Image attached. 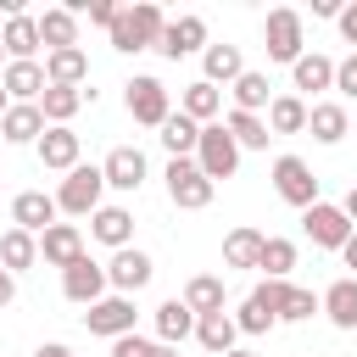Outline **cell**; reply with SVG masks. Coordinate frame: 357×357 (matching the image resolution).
Wrapping results in <instances>:
<instances>
[{"mask_svg":"<svg viewBox=\"0 0 357 357\" xmlns=\"http://www.w3.org/2000/svg\"><path fill=\"white\" fill-rule=\"evenodd\" d=\"M45 112L39 106H11L6 117H0V134H6V145H39L45 139Z\"/></svg>","mask_w":357,"mask_h":357,"instance_id":"cell-28","label":"cell"},{"mask_svg":"<svg viewBox=\"0 0 357 357\" xmlns=\"http://www.w3.org/2000/svg\"><path fill=\"white\" fill-rule=\"evenodd\" d=\"M67 11H73V17H89V22L106 28V33H112V22H117V6H112V0H67Z\"/></svg>","mask_w":357,"mask_h":357,"instance_id":"cell-41","label":"cell"},{"mask_svg":"<svg viewBox=\"0 0 357 357\" xmlns=\"http://www.w3.org/2000/svg\"><path fill=\"white\" fill-rule=\"evenodd\" d=\"M0 84H6L11 106H39V95L50 89V78H45V61H6Z\"/></svg>","mask_w":357,"mask_h":357,"instance_id":"cell-14","label":"cell"},{"mask_svg":"<svg viewBox=\"0 0 357 357\" xmlns=\"http://www.w3.org/2000/svg\"><path fill=\"white\" fill-rule=\"evenodd\" d=\"M123 106H128V117H134V123H145V128H162V123L173 117L167 84H162V78H151V73H139V78H128V84H123Z\"/></svg>","mask_w":357,"mask_h":357,"instance_id":"cell-5","label":"cell"},{"mask_svg":"<svg viewBox=\"0 0 357 357\" xmlns=\"http://www.w3.org/2000/svg\"><path fill=\"white\" fill-rule=\"evenodd\" d=\"M89 240H100V245H112V251L134 245V212H128V206H100V212L89 218Z\"/></svg>","mask_w":357,"mask_h":357,"instance_id":"cell-18","label":"cell"},{"mask_svg":"<svg viewBox=\"0 0 357 357\" xmlns=\"http://www.w3.org/2000/svg\"><path fill=\"white\" fill-rule=\"evenodd\" d=\"M145 357H178V346H162V340H151V346H145Z\"/></svg>","mask_w":357,"mask_h":357,"instance_id":"cell-47","label":"cell"},{"mask_svg":"<svg viewBox=\"0 0 357 357\" xmlns=\"http://www.w3.org/2000/svg\"><path fill=\"white\" fill-rule=\"evenodd\" d=\"M273 307H279V324H307L312 312H324V296H312V290L279 279V284H273Z\"/></svg>","mask_w":357,"mask_h":357,"instance_id":"cell-23","label":"cell"},{"mask_svg":"<svg viewBox=\"0 0 357 357\" xmlns=\"http://www.w3.org/2000/svg\"><path fill=\"white\" fill-rule=\"evenodd\" d=\"M100 173H106V190H123V195H134L139 184H145V151L139 145H112L106 151V162H100Z\"/></svg>","mask_w":357,"mask_h":357,"instance_id":"cell-13","label":"cell"},{"mask_svg":"<svg viewBox=\"0 0 357 357\" xmlns=\"http://www.w3.org/2000/svg\"><path fill=\"white\" fill-rule=\"evenodd\" d=\"M162 178H167V201H173L178 212H201V206H212V195H218V184L201 173L195 156H173Z\"/></svg>","mask_w":357,"mask_h":357,"instance_id":"cell-3","label":"cell"},{"mask_svg":"<svg viewBox=\"0 0 357 357\" xmlns=\"http://www.w3.org/2000/svg\"><path fill=\"white\" fill-rule=\"evenodd\" d=\"M84 329L89 335H100V340H123V335H134V296H100L95 307H84Z\"/></svg>","mask_w":357,"mask_h":357,"instance_id":"cell-10","label":"cell"},{"mask_svg":"<svg viewBox=\"0 0 357 357\" xmlns=\"http://www.w3.org/2000/svg\"><path fill=\"white\" fill-rule=\"evenodd\" d=\"M340 33H346V45H357V0L340 6Z\"/></svg>","mask_w":357,"mask_h":357,"instance_id":"cell-44","label":"cell"},{"mask_svg":"<svg viewBox=\"0 0 357 357\" xmlns=\"http://www.w3.org/2000/svg\"><path fill=\"white\" fill-rule=\"evenodd\" d=\"M39 39H45V56H50V50H73V45H78V17H73L67 6H50V11L39 17Z\"/></svg>","mask_w":357,"mask_h":357,"instance_id":"cell-34","label":"cell"},{"mask_svg":"<svg viewBox=\"0 0 357 357\" xmlns=\"http://www.w3.org/2000/svg\"><path fill=\"white\" fill-rule=\"evenodd\" d=\"M324 318L335 329H357V273H346L324 290Z\"/></svg>","mask_w":357,"mask_h":357,"instance_id":"cell-30","label":"cell"},{"mask_svg":"<svg viewBox=\"0 0 357 357\" xmlns=\"http://www.w3.org/2000/svg\"><path fill=\"white\" fill-rule=\"evenodd\" d=\"M229 95H234V112H257V117H262V112L273 106V84H268V73H251V67L229 84Z\"/></svg>","mask_w":357,"mask_h":357,"instance_id":"cell-32","label":"cell"},{"mask_svg":"<svg viewBox=\"0 0 357 357\" xmlns=\"http://www.w3.org/2000/svg\"><path fill=\"white\" fill-rule=\"evenodd\" d=\"M273 284L279 279H262L245 301H240V312H234V324H240V335H268L273 324H279V307H273Z\"/></svg>","mask_w":357,"mask_h":357,"instance_id":"cell-16","label":"cell"},{"mask_svg":"<svg viewBox=\"0 0 357 357\" xmlns=\"http://www.w3.org/2000/svg\"><path fill=\"white\" fill-rule=\"evenodd\" d=\"M312 17H335L340 22V0H312Z\"/></svg>","mask_w":357,"mask_h":357,"instance_id":"cell-46","label":"cell"},{"mask_svg":"<svg viewBox=\"0 0 357 357\" xmlns=\"http://www.w3.org/2000/svg\"><path fill=\"white\" fill-rule=\"evenodd\" d=\"M6 112H11V95H6V84H0V117H6Z\"/></svg>","mask_w":357,"mask_h":357,"instance_id":"cell-51","label":"cell"},{"mask_svg":"<svg viewBox=\"0 0 357 357\" xmlns=\"http://www.w3.org/2000/svg\"><path fill=\"white\" fill-rule=\"evenodd\" d=\"M307 100L301 95H273V106H268V134H307Z\"/></svg>","mask_w":357,"mask_h":357,"instance_id":"cell-36","label":"cell"},{"mask_svg":"<svg viewBox=\"0 0 357 357\" xmlns=\"http://www.w3.org/2000/svg\"><path fill=\"white\" fill-rule=\"evenodd\" d=\"M156 50H162L167 61H178V56H201V50H206V17H195V11L167 17V28H162Z\"/></svg>","mask_w":357,"mask_h":357,"instance_id":"cell-11","label":"cell"},{"mask_svg":"<svg viewBox=\"0 0 357 357\" xmlns=\"http://www.w3.org/2000/svg\"><path fill=\"white\" fill-rule=\"evenodd\" d=\"M307 134H312L318 145H340V139L351 134L346 106H340V100H312V112H307Z\"/></svg>","mask_w":357,"mask_h":357,"instance_id":"cell-21","label":"cell"},{"mask_svg":"<svg viewBox=\"0 0 357 357\" xmlns=\"http://www.w3.org/2000/svg\"><path fill=\"white\" fill-rule=\"evenodd\" d=\"M106 279H112V290H117V296H134V290H145V284L156 279V262H151L139 245H123V251H112Z\"/></svg>","mask_w":357,"mask_h":357,"instance_id":"cell-12","label":"cell"},{"mask_svg":"<svg viewBox=\"0 0 357 357\" xmlns=\"http://www.w3.org/2000/svg\"><path fill=\"white\" fill-rule=\"evenodd\" d=\"M45 78L61 84V89H84V84H89V56H84V45L50 50V56H45Z\"/></svg>","mask_w":357,"mask_h":357,"instance_id":"cell-19","label":"cell"},{"mask_svg":"<svg viewBox=\"0 0 357 357\" xmlns=\"http://www.w3.org/2000/svg\"><path fill=\"white\" fill-rule=\"evenodd\" d=\"M184 307H190L195 318L223 312V279H218V273H195V279L184 284Z\"/></svg>","mask_w":357,"mask_h":357,"instance_id":"cell-39","label":"cell"},{"mask_svg":"<svg viewBox=\"0 0 357 357\" xmlns=\"http://www.w3.org/2000/svg\"><path fill=\"white\" fill-rule=\"evenodd\" d=\"M11 301H17V273H6V268H0V312H6Z\"/></svg>","mask_w":357,"mask_h":357,"instance_id":"cell-45","label":"cell"},{"mask_svg":"<svg viewBox=\"0 0 357 357\" xmlns=\"http://www.w3.org/2000/svg\"><path fill=\"white\" fill-rule=\"evenodd\" d=\"M33 151H39V162H45L50 173H73L84 145H78V134H73V128H45V139H39Z\"/></svg>","mask_w":357,"mask_h":357,"instance_id":"cell-22","label":"cell"},{"mask_svg":"<svg viewBox=\"0 0 357 357\" xmlns=\"http://www.w3.org/2000/svg\"><path fill=\"white\" fill-rule=\"evenodd\" d=\"M33 262H39V234L6 229V234H0V268H6V273H22V268H33Z\"/></svg>","mask_w":357,"mask_h":357,"instance_id":"cell-35","label":"cell"},{"mask_svg":"<svg viewBox=\"0 0 357 357\" xmlns=\"http://www.w3.org/2000/svg\"><path fill=\"white\" fill-rule=\"evenodd\" d=\"M0 39H6V56H11V61H33V50L45 45V39H39V17H28V11L6 17Z\"/></svg>","mask_w":357,"mask_h":357,"instance_id":"cell-25","label":"cell"},{"mask_svg":"<svg viewBox=\"0 0 357 357\" xmlns=\"http://www.w3.org/2000/svg\"><path fill=\"white\" fill-rule=\"evenodd\" d=\"M33 357H73V351H67V346H61V340H50V346H39V351H33Z\"/></svg>","mask_w":357,"mask_h":357,"instance_id":"cell-50","label":"cell"},{"mask_svg":"<svg viewBox=\"0 0 357 357\" xmlns=\"http://www.w3.org/2000/svg\"><path fill=\"white\" fill-rule=\"evenodd\" d=\"M84 100H95V89H61V84H50V89L39 95V112H45L50 128H67V123L84 112Z\"/></svg>","mask_w":357,"mask_h":357,"instance_id":"cell-20","label":"cell"},{"mask_svg":"<svg viewBox=\"0 0 357 357\" xmlns=\"http://www.w3.org/2000/svg\"><path fill=\"white\" fill-rule=\"evenodd\" d=\"M195 340H201L212 357H229V351H234V340H240L234 312H206V318H195Z\"/></svg>","mask_w":357,"mask_h":357,"instance_id":"cell-29","label":"cell"},{"mask_svg":"<svg viewBox=\"0 0 357 357\" xmlns=\"http://www.w3.org/2000/svg\"><path fill=\"white\" fill-rule=\"evenodd\" d=\"M340 262H346V268H357V234H351V240L340 245Z\"/></svg>","mask_w":357,"mask_h":357,"instance_id":"cell-49","label":"cell"},{"mask_svg":"<svg viewBox=\"0 0 357 357\" xmlns=\"http://www.w3.org/2000/svg\"><path fill=\"white\" fill-rule=\"evenodd\" d=\"M335 89H340L346 100H357V50H351L346 61H335Z\"/></svg>","mask_w":357,"mask_h":357,"instance_id":"cell-42","label":"cell"},{"mask_svg":"<svg viewBox=\"0 0 357 357\" xmlns=\"http://www.w3.org/2000/svg\"><path fill=\"white\" fill-rule=\"evenodd\" d=\"M262 245H268L262 229H229L223 234V268H257L262 262Z\"/></svg>","mask_w":357,"mask_h":357,"instance_id":"cell-33","label":"cell"},{"mask_svg":"<svg viewBox=\"0 0 357 357\" xmlns=\"http://www.w3.org/2000/svg\"><path fill=\"white\" fill-rule=\"evenodd\" d=\"M162 145H167V162L173 156H195V145H201V123L195 117H184V112H173L167 123H162V134H156Z\"/></svg>","mask_w":357,"mask_h":357,"instance_id":"cell-37","label":"cell"},{"mask_svg":"<svg viewBox=\"0 0 357 357\" xmlns=\"http://www.w3.org/2000/svg\"><path fill=\"white\" fill-rule=\"evenodd\" d=\"M262 39H268V61H284L296 67L307 56V39H301V11L296 6H273L268 22H262Z\"/></svg>","mask_w":357,"mask_h":357,"instance_id":"cell-4","label":"cell"},{"mask_svg":"<svg viewBox=\"0 0 357 357\" xmlns=\"http://www.w3.org/2000/svg\"><path fill=\"white\" fill-rule=\"evenodd\" d=\"M240 73H245L240 45H206V50H201V78H206V84H223V89H229Z\"/></svg>","mask_w":357,"mask_h":357,"instance_id":"cell-26","label":"cell"},{"mask_svg":"<svg viewBox=\"0 0 357 357\" xmlns=\"http://www.w3.org/2000/svg\"><path fill=\"white\" fill-rule=\"evenodd\" d=\"M195 335V312L184 307V296H167L162 307H156V340L162 346H184Z\"/></svg>","mask_w":357,"mask_h":357,"instance_id":"cell-24","label":"cell"},{"mask_svg":"<svg viewBox=\"0 0 357 357\" xmlns=\"http://www.w3.org/2000/svg\"><path fill=\"white\" fill-rule=\"evenodd\" d=\"M268 279H290V268H296V240H279V234H268V245H262V262H257Z\"/></svg>","mask_w":357,"mask_h":357,"instance_id":"cell-40","label":"cell"},{"mask_svg":"<svg viewBox=\"0 0 357 357\" xmlns=\"http://www.w3.org/2000/svg\"><path fill=\"white\" fill-rule=\"evenodd\" d=\"M145 346H151V340H139V335H123V340H112V357H145Z\"/></svg>","mask_w":357,"mask_h":357,"instance_id":"cell-43","label":"cell"},{"mask_svg":"<svg viewBox=\"0 0 357 357\" xmlns=\"http://www.w3.org/2000/svg\"><path fill=\"white\" fill-rule=\"evenodd\" d=\"M290 84H296V95H318V89H335V61H329V56H318V50H307V56L290 67Z\"/></svg>","mask_w":357,"mask_h":357,"instance_id":"cell-31","label":"cell"},{"mask_svg":"<svg viewBox=\"0 0 357 357\" xmlns=\"http://www.w3.org/2000/svg\"><path fill=\"white\" fill-rule=\"evenodd\" d=\"M301 229H307V240L318 245V251H340L351 234H357V223L335 206V201H318V206H307L301 212Z\"/></svg>","mask_w":357,"mask_h":357,"instance_id":"cell-7","label":"cell"},{"mask_svg":"<svg viewBox=\"0 0 357 357\" xmlns=\"http://www.w3.org/2000/svg\"><path fill=\"white\" fill-rule=\"evenodd\" d=\"M39 257H45L50 268H73V262L84 257V234H78V223H50V229L39 234Z\"/></svg>","mask_w":357,"mask_h":357,"instance_id":"cell-17","label":"cell"},{"mask_svg":"<svg viewBox=\"0 0 357 357\" xmlns=\"http://www.w3.org/2000/svg\"><path fill=\"white\" fill-rule=\"evenodd\" d=\"M340 212H346V218H351V223H357V184H351V190H346V201H340Z\"/></svg>","mask_w":357,"mask_h":357,"instance_id":"cell-48","label":"cell"},{"mask_svg":"<svg viewBox=\"0 0 357 357\" xmlns=\"http://www.w3.org/2000/svg\"><path fill=\"white\" fill-rule=\"evenodd\" d=\"M273 190H279V201L284 206H318L324 195H318V178H312V167L301 162V156H279L273 162Z\"/></svg>","mask_w":357,"mask_h":357,"instance_id":"cell-8","label":"cell"},{"mask_svg":"<svg viewBox=\"0 0 357 357\" xmlns=\"http://www.w3.org/2000/svg\"><path fill=\"white\" fill-rule=\"evenodd\" d=\"M0 56H6V39H0Z\"/></svg>","mask_w":357,"mask_h":357,"instance_id":"cell-53","label":"cell"},{"mask_svg":"<svg viewBox=\"0 0 357 357\" xmlns=\"http://www.w3.org/2000/svg\"><path fill=\"white\" fill-rule=\"evenodd\" d=\"M195 162H201V173L218 184V178H234L240 173V145H234V134L223 128V123H206L201 128V145H195Z\"/></svg>","mask_w":357,"mask_h":357,"instance_id":"cell-6","label":"cell"},{"mask_svg":"<svg viewBox=\"0 0 357 357\" xmlns=\"http://www.w3.org/2000/svg\"><path fill=\"white\" fill-rule=\"evenodd\" d=\"M178 112L206 128V123H218V112H223V89L206 84V78H195V84H184V95H178Z\"/></svg>","mask_w":357,"mask_h":357,"instance_id":"cell-27","label":"cell"},{"mask_svg":"<svg viewBox=\"0 0 357 357\" xmlns=\"http://www.w3.org/2000/svg\"><path fill=\"white\" fill-rule=\"evenodd\" d=\"M162 28H167L162 6H156V0H139V6H123V11H117V22H112V33H106V39H112V50L139 56V50H156Z\"/></svg>","mask_w":357,"mask_h":357,"instance_id":"cell-1","label":"cell"},{"mask_svg":"<svg viewBox=\"0 0 357 357\" xmlns=\"http://www.w3.org/2000/svg\"><path fill=\"white\" fill-rule=\"evenodd\" d=\"M223 128L234 134L240 151H268V139H273V134H268V117H257V112H229Z\"/></svg>","mask_w":357,"mask_h":357,"instance_id":"cell-38","label":"cell"},{"mask_svg":"<svg viewBox=\"0 0 357 357\" xmlns=\"http://www.w3.org/2000/svg\"><path fill=\"white\" fill-rule=\"evenodd\" d=\"M61 296L67 301H78V307H95L100 296H112V279H106V262H95L89 251L73 262V268H61Z\"/></svg>","mask_w":357,"mask_h":357,"instance_id":"cell-9","label":"cell"},{"mask_svg":"<svg viewBox=\"0 0 357 357\" xmlns=\"http://www.w3.org/2000/svg\"><path fill=\"white\" fill-rule=\"evenodd\" d=\"M56 195H45V190H22V195H11V229H28V234H45L50 223H56Z\"/></svg>","mask_w":357,"mask_h":357,"instance_id":"cell-15","label":"cell"},{"mask_svg":"<svg viewBox=\"0 0 357 357\" xmlns=\"http://www.w3.org/2000/svg\"><path fill=\"white\" fill-rule=\"evenodd\" d=\"M100 195H106V173H100L95 162H78V167L61 178V190H56V206H61L67 218H95V212L106 206Z\"/></svg>","mask_w":357,"mask_h":357,"instance_id":"cell-2","label":"cell"},{"mask_svg":"<svg viewBox=\"0 0 357 357\" xmlns=\"http://www.w3.org/2000/svg\"><path fill=\"white\" fill-rule=\"evenodd\" d=\"M229 357H257V351H240V346H234V351H229Z\"/></svg>","mask_w":357,"mask_h":357,"instance_id":"cell-52","label":"cell"}]
</instances>
